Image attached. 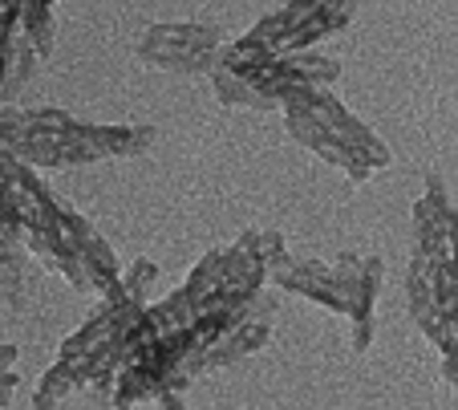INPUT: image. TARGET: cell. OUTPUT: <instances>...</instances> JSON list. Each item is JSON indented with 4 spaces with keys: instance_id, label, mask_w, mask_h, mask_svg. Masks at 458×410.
Wrapping results in <instances>:
<instances>
[{
    "instance_id": "7c38bea8",
    "label": "cell",
    "mask_w": 458,
    "mask_h": 410,
    "mask_svg": "<svg viewBox=\"0 0 458 410\" xmlns=\"http://www.w3.org/2000/svg\"><path fill=\"white\" fill-rule=\"evenodd\" d=\"M155 277H158V264L155 261H147V256H142V261H134L130 269H122V277L102 293V305H98V309H118V305H126V301H147Z\"/></svg>"
},
{
    "instance_id": "44dd1931",
    "label": "cell",
    "mask_w": 458,
    "mask_h": 410,
    "mask_svg": "<svg viewBox=\"0 0 458 410\" xmlns=\"http://www.w3.org/2000/svg\"><path fill=\"white\" fill-rule=\"evenodd\" d=\"M9 394H13V390H0V410L9 406Z\"/></svg>"
},
{
    "instance_id": "5b68a950",
    "label": "cell",
    "mask_w": 458,
    "mask_h": 410,
    "mask_svg": "<svg viewBox=\"0 0 458 410\" xmlns=\"http://www.w3.org/2000/svg\"><path fill=\"white\" fill-rule=\"evenodd\" d=\"M268 280L276 288H284V293L309 297L312 305L345 317V297H341L337 277H333V264L309 261V256H293V252H280L276 261L268 264Z\"/></svg>"
},
{
    "instance_id": "ffe728a7",
    "label": "cell",
    "mask_w": 458,
    "mask_h": 410,
    "mask_svg": "<svg viewBox=\"0 0 458 410\" xmlns=\"http://www.w3.org/2000/svg\"><path fill=\"white\" fill-rule=\"evenodd\" d=\"M0 390H17V370H0Z\"/></svg>"
},
{
    "instance_id": "ba28073f",
    "label": "cell",
    "mask_w": 458,
    "mask_h": 410,
    "mask_svg": "<svg viewBox=\"0 0 458 410\" xmlns=\"http://www.w3.org/2000/svg\"><path fill=\"white\" fill-rule=\"evenodd\" d=\"M357 4H361V0H317V9L309 13V21L296 25L272 53H301V49H309V45L325 41L329 33H337V29H345L349 21H353Z\"/></svg>"
},
{
    "instance_id": "6da1fadb",
    "label": "cell",
    "mask_w": 458,
    "mask_h": 410,
    "mask_svg": "<svg viewBox=\"0 0 458 410\" xmlns=\"http://www.w3.org/2000/svg\"><path fill=\"white\" fill-rule=\"evenodd\" d=\"M224 49V33L216 25H195V21H158L147 25L134 45L139 62L155 70H179V73H211Z\"/></svg>"
},
{
    "instance_id": "30bf717a",
    "label": "cell",
    "mask_w": 458,
    "mask_h": 410,
    "mask_svg": "<svg viewBox=\"0 0 458 410\" xmlns=\"http://www.w3.org/2000/svg\"><path fill=\"white\" fill-rule=\"evenodd\" d=\"M166 382V374L155 366L150 358H130L126 366L118 370V386H114V398H110V406L114 410H130V406H139V402H147V398H155L158 394V386Z\"/></svg>"
},
{
    "instance_id": "2e32d148",
    "label": "cell",
    "mask_w": 458,
    "mask_h": 410,
    "mask_svg": "<svg viewBox=\"0 0 458 410\" xmlns=\"http://www.w3.org/2000/svg\"><path fill=\"white\" fill-rule=\"evenodd\" d=\"M211 86H216V98L224 106H251V110H268V102H264V98H259L256 90L240 78V73L227 70V65H219V62H216V70H211Z\"/></svg>"
},
{
    "instance_id": "d6986e66",
    "label": "cell",
    "mask_w": 458,
    "mask_h": 410,
    "mask_svg": "<svg viewBox=\"0 0 458 410\" xmlns=\"http://www.w3.org/2000/svg\"><path fill=\"white\" fill-rule=\"evenodd\" d=\"M155 402H158V406H163V410H187V402H182V394H179V390H166V386L155 394Z\"/></svg>"
},
{
    "instance_id": "277c9868",
    "label": "cell",
    "mask_w": 458,
    "mask_h": 410,
    "mask_svg": "<svg viewBox=\"0 0 458 410\" xmlns=\"http://www.w3.org/2000/svg\"><path fill=\"white\" fill-rule=\"evenodd\" d=\"M280 110H284V131L296 139V147H304V150H312L317 158H325V163L341 167L353 184H365V179L377 171L361 150L349 147L345 139H337V134L320 123L312 110H304V106H280Z\"/></svg>"
},
{
    "instance_id": "8fae6325",
    "label": "cell",
    "mask_w": 458,
    "mask_h": 410,
    "mask_svg": "<svg viewBox=\"0 0 458 410\" xmlns=\"http://www.w3.org/2000/svg\"><path fill=\"white\" fill-rule=\"evenodd\" d=\"M78 386H86V366H81V358H57L41 374V382H37L33 410H57L61 402L70 398V390H78Z\"/></svg>"
},
{
    "instance_id": "8992f818",
    "label": "cell",
    "mask_w": 458,
    "mask_h": 410,
    "mask_svg": "<svg viewBox=\"0 0 458 410\" xmlns=\"http://www.w3.org/2000/svg\"><path fill=\"white\" fill-rule=\"evenodd\" d=\"M57 224H61V232L70 236L73 252L81 256V269H86L94 293H106V288L122 277V264H118V256H114V248L106 244V236L65 200H57Z\"/></svg>"
},
{
    "instance_id": "5bb4252c",
    "label": "cell",
    "mask_w": 458,
    "mask_h": 410,
    "mask_svg": "<svg viewBox=\"0 0 458 410\" xmlns=\"http://www.w3.org/2000/svg\"><path fill=\"white\" fill-rule=\"evenodd\" d=\"M414 252L426 256L430 264H438V269H446V264H450V236H446V227L434 219V211L426 208L422 200L414 203Z\"/></svg>"
},
{
    "instance_id": "52a82bcc",
    "label": "cell",
    "mask_w": 458,
    "mask_h": 410,
    "mask_svg": "<svg viewBox=\"0 0 458 410\" xmlns=\"http://www.w3.org/2000/svg\"><path fill=\"white\" fill-rule=\"evenodd\" d=\"M272 317H276V301L264 305L259 313L243 317L240 325H232V329H227L224 337L208 349V354H203V370L232 366V362H240V358H248V354H256V349H264L268 346V337H272Z\"/></svg>"
},
{
    "instance_id": "9c48e42d",
    "label": "cell",
    "mask_w": 458,
    "mask_h": 410,
    "mask_svg": "<svg viewBox=\"0 0 458 410\" xmlns=\"http://www.w3.org/2000/svg\"><path fill=\"white\" fill-rule=\"evenodd\" d=\"M89 139L94 147L102 150V158H134L155 142V126L139 123V126H126V123H86Z\"/></svg>"
},
{
    "instance_id": "9a60e30c",
    "label": "cell",
    "mask_w": 458,
    "mask_h": 410,
    "mask_svg": "<svg viewBox=\"0 0 458 410\" xmlns=\"http://www.w3.org/2000/svg\"><path fill=\"white\" fill-rule=\"evenodd\" d=\"M219 261H224V244H219V248H211V252H203V256H199V264L191 269L187 285H182V293H187V297H191V305H195V313H199V305H203V301H208L211 293H216V288H219V277H224V272H219Z\"/></svg>"
},
{
    "instance_id": "e0dca14e",
    "label": "cell",
    "mask_w": 458,
    "mask_h": 410,
    "mask_svg": "<svg viewBox=\"0 0 458 410\" xmlns=\"http://www.w3.org/2000/svg\"><path fill=\"white\" fill-rule=\"evenodd\" d=\"M240 244L248 248L256 261H264V264H272L280 252H288V244H284V236H280V232H256V227H251V232H243Z\"/></svg>"
},
{
    "instance_id": "7a4b0ae2",
    "label": "cell",
    "mask_w": 458,
    "mask_h": 410,
    "mask_svg": "<svg viewBox=\"0 0 458 410\" xmlns=\"http://www.w3.org/2000/svg\"><path fill=\"white\" fill-rule=\"evenodd\" d=\"M280 106H304V110H312L320 118V123L329 126L337 139H345L349 147H357L365 158H369L373 167H389L394 163V155H389V147L377 139V134L369 131V126L357 118L353 110H349L345 102H341L337 94H333V86H293L284 98H280Z\"/></svg>"
},
{
    "instance_id": "3957f363",
    "label": "cell",
    "mask_w": 458,
    "mask_h": 410,
    "mask_svg": "<svg viewBox=\"0 0 458 410\" xmlns=\"http://www.w3.org/2000/svg\"><path fill=\"white\" fill-rule=\"evenodd\" d=\"M333 277H337V288L345 297V317L353 321V354H365L373 341V305H377L386 264H381V256L341 252L333 261Z\"/></svg>"
},
{
    "instance_id": "4fadbf2b",
    "label": "cell",
    "mask_w": 458,
    "mask_h": 410,
    "mask_svg": "<svg viewBox=\"0 0 458 410\" xmlns=\"http://www.w3.org/2000/svg\"><path fill=\"white\" fill-rule=\"evenodd\" d=\"M21 33L33 41L37 57H49L57 41V0H25L21 9Z\"/></svg>"
},
{
    "instance_id": "ac0fdd59",
    "label": "cell",
    "mask_w": 458,
    "mask_h": 410,
    "mask_svg": "<svg viewBox=\"0 0 458 410\" xmlns=\"http://www.w3.org/2000/svg\"><path fill=\"white\" fill-rule=\"evenodd\" d=\"M442 378H446V386H454L458 390V346L442 354Z\"/></svg>"
}]
</instances>
